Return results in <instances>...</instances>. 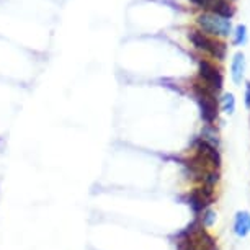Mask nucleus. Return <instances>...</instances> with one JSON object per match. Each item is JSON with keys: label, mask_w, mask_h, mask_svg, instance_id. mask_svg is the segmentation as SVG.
<instances>
[{"label": "nucleus", "mask_w": 250, "mask_h": 250, "mask_svg": "<svg viewBox=\"0 0 250 250\" xmlns=\"http://www.w3.org/2000/svg\"><path fill=\"white\" fill-rule=\"evenodd\" d=\"M198 25L206 35L214 36H229L230 33V20L219 17L216 13H203L198 17Z\"/></svg>", "instance_id": "1"}, {"label": "nucleus", "mask_w": 250, "mask_h": 250, "mask_svg": "<svg viewBox=\"0 0 250 250\" xmlns=\"http://www.w3.org/2000/svg\"><path fill=\"white\" fill-rule=\"evenodd\" d=\"M193 88H195L196 100L201 108V118L211 125L218 118V103L214 100V92H211L205 85H195Z\"/></svg>", "instance_id": "2"}, {"label": "nucleus", "mask_w": 250, "mask_h": 250, "mask_svg": "<svg viewBox=\"0 0 250 250\" xmlns=\"http://www.w3.org/2000/svg\"><path fill=\"white\" fill-rule=\"evenodd\" d=\"M200 77L205 82V87L209 88L211 92L216 93L223 88V75L208 61H201L200 62Z\"/></svg>", "instance_id": "3"}, {"label": "nucleus", "mask_w": 250, "mask_h": 250, "mask_svg": "<svg viewBox=\"0 0 250 250\" xmlns=\"http://www.w3.org/2000/svg\"><path fill=\"white\" fill-rule=\"evenodd\" d=\"M198 152H200V157H203V160L209 162L213 167H219L221 165V157L218 150L214 149V146H211L206 141H200L198 143Z\"/></svg>", "instance_id": "4"}, {"label": "nucleus", "mask_w": 250, "mask_h": 250, "mask_svg": "<svg viewBox=\"0 0 250 250\" xmlns=\"http://www.w3.org/2000/svg\"><path fill=\"white\" fill-rule=\"evenodd\" d=\"M230 72H232V80L235 83L242 82L244 72H245V56L242 53H237L232 59V65H230Z\"/></svg>", "instance_id": "5"}, {"label": "nucleus", "mask_w": 250, "mask_h": 250, "mask_svg": "<svg viewBox=\"0 0 250 250\" xmlns=\"http://www.w3.org/2000/svg\"><path fill=\"white\" fill-rule=\"evenodd\" d=\"M190 41L193 43L196 49H201V51H209L211 48V40L206 36V33H201V31H190Z\"/></svg>", "instance_id": "6"}, {"label": "nucleus", "mask_w": 250, "mask_h": 250, "mask_svg": "<svg viewBox=\"0 0 250 250\" xmlns=\"http://www.w3.org/2000/svg\"><path fill=\"white\" fill-rule=\"evenodd\" d=\"M235 234L239 235V237H244V235H247V232L250 230V214L249 213H239L237 218H235Z\"/></svg>", "instance_id": "7"}, {"label": "nucleus", "mask_w": 250, "mask_h": 250, "mask_svg": "<svg viewBox=\"0 0 250 250\" xmlns=\"http://www.w3.org/2000/svg\"><path fill=\"white\" fill-rule=\"evenodd\" d=\"M209 8H213V13H216V15H219V17H224V18H229L234 15V8L228 0H214L213 5Z\"/></svg>", "instance_id": "8"}, {"label": "nucleus", "mask_w": 250, "mask_h": 250, "mask_svg": "<svg viewBox=\"0 0 250 250\" xmlns=\"http://www.w3.org/2000/svg\"><path fill=\"white\" fill-rule=\"evenodd\" d=\"M208 198H206V195H205V191L203 190H196V191H193L191 193V196H190V205H191V208L195 211H200V209H203V206H206L208 205Z\"/></svg>", "instance_id": "9"}, {"label": "nucleus", "mask_w": 250, "mask_h": 250, "mask_svg": "<svg viewBox=\"0 0 250 250\" xmlns=\"http://www.w3.org/2000/svg\"><path fill=\"white\" fill-rule=\"evenodd\" d=\"M226 51H228V48H226L224 43L211 40V48H209V51H208V53H211V56H214L216 59L223 61L226 58Z\"/></svg>", "instance_id": "10"}, {"label": "nucleus", "mask_w": 250, "mask_h": 250, "mask_svg": "<svg viewBox=\"0 0 250 250\" xmlns=\"http://www.w3.org/2000/svg\"><path fill=\"white\" fill-rule=\"evenodd\" d=\"M223 110L226 113H234L235 110V100H234V95L232 93H226V95L223 97Z\"/></svg>", "instance_id": "11"}, {"label": "nucleus", "mask_w": 250, "mask_h": 250, "mask_svg": "<svg viewBox=\"0 0 250 250\" xmlns=\"http://www.w3.org/2000/svg\"><path fill=\"white\" fill-rule=\"evenodd\" d=\"M247 30H245L244 25H239L237 28H235V36H234V43L235 44H240L245 41V38H247V33H245Z\"/></svg>", "instance_id": "12"}, {"label": "nucleus", "mask_w": 250, "mask_h": 250, "mask_svg": "<svg viewBox=\"0 0 250 250\" xmlns=\"http://www.w3.org/2000/svg\"><path fill=\"white\" fill-rule=\"evenodd\" d=\"M214 221H216L214 211H206V214L203 216V224H205V226H213Z\"/></svg>", "instance_id": "13"}, {"label": "nucleus", "mask_w": 250, "mask_h": 250, "mask_svg": "<svg viewBox=\"0 0 250 250\" xmlns=\"http://www.w3.org/2000/svg\"><path fill=\"white\" fill-rule=\"evenodd\" d=\"M190 2H193L195 5L201 7V8H209L211 5H213L214 0H190Z\"/></svg>", "instance_id": "14"}, {"label": "nucleus", "mask_w": 250, "mask_h": 250, "mask_svg": "<svg viewBox=\"0 0 250 250\" xmlns=\"http://www.w3.org/2000/svg\"><path fill=\"white\" fill-rule=\"evenodd\" d=\"M245 106L250 108V83H247V87H245Z\"/></svg>", "instance_id": "15"}]
</instances>
